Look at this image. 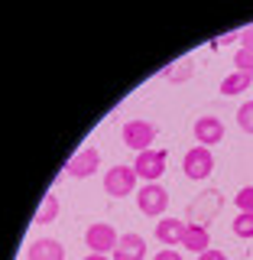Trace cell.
Listing matches in <instances>:
<instances>
[{
  "label": "cell",
  "mask_w": 253,
  "mask_h": 260,
  "mask_svg": "<svg viewBox=\"0 0 253 260\" xmlns=\"http://www.w3.org/2000/svg\"><path fill=\"white\" fill-rule=\"evenodd\" d=\"M250 85H253V78L247 75V72H231V75L221 81V94L224 98H237V94L247 91Z\"/></svg>",
  "instance_id": "obj_13"
},
{
  "label": "cell",
  "mask_w": 253,
  "mask_h": 260,
  "mask_svg": "<svg viewBox=\"0 0 253 260\" xmlns=\"http://www.w3.org/2000/svg\"><path fill=\"white\" fill-rule=\"evenodd\" d=\"M182 247L192 250V254H205L211 250V234H208V224H192L185 228V238H182Z\"/></svg>",
  "instance_id": "obj_11"
},
{
  "label": "cell",
  "mask_w": 253,
  "mask_h": 260,
  "mask_svg": "<svg viewBox=\"0 0 253 260\" xmlns=\"http://www.w3.org/2000/svg\"><path fill=\"white\" fill-rule=\"evenodd\" d=\"M26 260H65V247L55 238H36L26 247Z\"/></svg>",
  "instance_id": "obj_9"
},
{
  "label": "cell",
  "mask_w": 253,
  "mask_h": 260,
  "mask_svg": "<svg viewBox=\"0 0 253 260\" xmlns=\"http://www.w3.org/2000/svg\"><path fill=\"white\" fill-rule=\"evenodd\" d=\"M182 173L192 179V182H205V179L214 173V156H211L208 146H192L182 159Z\"/></svg>",
  "instance_id": "obj_1"
},
{
  "label": "cell",
  "mask_w": 253,
  "mask_h": 260,
  "mask_svg": "<svg viewBox=\"0 0 253 260\" xmlns=\"http://www.w3.org/2000/svg\"><path fill=\"white\" fill-rule=\"evenodd\" d=\"M166 78H169V85H182V81H189L192 78V59H182V62H175L172 69H166Z\"/></svg>",
  "instance_id": "obj_15"
},
{
  "label": "cell",
  "mask_w": 253,
  "mask_h": 260,
  "mask_svg": "<svg viewBox=\"0 0 253 260\" xmlns=\"http://www.w3.org/2000/svg\"><path fill=\"white\" fill-rule=\"evenodd\" d=\"M85 244H88L91 254H114V247L120 244V234H117V228H114V224L97 221V224H91L85 231Z\"/></svg>",
  "instance_id": "obj_2"
},
{
  "label": "cell",
  "mask_w": 253,
  "mask_h": 260,
  "mask_svg": "<svg viewBox=\"0 0 253 260\" xmlns=\"http://www.w3.org/2000/svg\"><path fill=\"white\" fill-rule=\"evenodd\" d=\"M153 260H182V254H178V250H172V247H162Z\"/></svg>",
  "instance_id": "obj_21"
},
{
  "label": "cell",
  "mask_w": 253,
  "mask_h": 260,
  "mask_svg": "<svg viewBox=\"0 0 253 260\" xmlns=\"http://www.w3.org/2000/svg\"><path fill=\"white\" fill-rule=\"evenodd\" d=\"M198 260H227L221 250H205V254H198Z\"/></svg>",
  "instance_id": "obj_22"
},
{
  "label": "cell",
  "mask_w": 253,
  "mask_h": 260,
  "mask_svg": "<svg viewBox=\"0 0 253 260\" xmlns=\"http://www.w3.org/2000/svg\"><path fill=\"white\" fill-rule=\"evenodd\" d=\"M146 257V241L140 234H120V244L114 247L111 260H143Z\"/></svg>",
  "instance_id": "obj_10"
},
{
  "label": "cell",
  "mask_w": 253,
  "mask_h": 260,
  "mask_svg": "<svg viewBox=\"0 0 253 260\" xmlns=\"http://www.w3.org/2000/svg\"><path fill=\"white\" fill-rule=\"evenodd\" d=\"M237 124H240V130L253 134V101H247V104L237 108Z\"/></svg>",
  "instance_id": "obj_17"
},
{
  "label": "cell",
  "mask_w": 253,
  "mask_h": 260,
  "mask_svg": "<svg viewBox=\"0 0 253 260\" xmlns=\"http://www.w3.org/2000/svg\"><path fill=\"white\" fill-rule=\"evenodd\" d=\"M120 134H124V143L136 153L153 150V140H156V127H153L150 120H127Z\"/></svg>",
  "instance_id": "obj_5"
},
{
  "label": "cell",
  "mask_w": 253,
  "mask_h": 260,
  "mask_svg": "<svg viewBox=\"0 0 253 260\" xmlns=\"http://www.w3.org/2000/svg\"><path fill=\"white\" fill-rule=\"evenodd\" d=\"M55 218H59V195L46 192L43 205H39V211H36V224H52Z\"/></svg>",
  "instance_id": "obj_14"
},
{
  "label": "cell",
  "mask_w": 253,
  "mask_h": 260,
  "mask_svg": "<svg viewBox=\"0 0 253 260\" xmlns=\"http://www.w3.org/2000/svg\"><path fill=\"white\" fill-rule=\"evenodd\" d=\"M234 65H237V72H247V75L253 78V52H250V49L234 52Z\"/></svg>",
  "instance_id": "obj_18"
},
{
  "label": "cell",
  "mask_w": 253,
  "mask_h": 260,
  "mask_svg": "<svg viewBox=\"0 0 253 260\" xmlns=\"http://www.w3.org/2000/svg\"><path fill=\"white\" fill-rule=\"evenodd\" d=\"M97 166H101V153H97V146H81V150L65 162V173L75 176V179H88L97 173Z\"/></svg>",
  "instance_id": "obj_7"
},
{
  "label": "cell",
  "mask_w": 253,
  "mask_h": 260,
  "mask_svg": "<svg viewBox=\"0 0 253 260\" xmlns=\"http://www.w3.org/2000/svg\"><path fill=\"white\" fill-rule=\"evenodd\" d=\"M85 260H111V257H107V254H88Z\"/></svg>",
  "instance_id": "obj_23"
},
{
  "label": "cell",
  "mask_w": 253,
  "mask_h": 260,
  "mask_svg": "<svg viewBox=\"0 0 253 260\" xmlns=\"http://www.w3.org/2000/svg\"><path fill=\"white\" fill-rule=\"evenodd\" d=\"M136 176L133 166H111L107 176H104V189H107V195H114V199H127L130 192L136 189Z\"/></svg>",
  "instance_id": "obj_6"
},
{
  "label": "cell",
  "mask_w": 253,
  "mask_h": 260,
  "mask_svg": "<svg viewBox=\"0 0 253 260\" xmlns=\"http://www.w3.org/2000/svg\"><path fill=\"white\" fill-rule=\"evenodd\" d=\"M195 140H198V146H214V143H221L224 140V120L221 117H214V114H201L198 120H195Z\"/></svg>",
  "instance_id": "obj_8"
},
{
  "label": "cell",
  "mask_w": 253,
  "mask_h": 260,
  "mask_svg": "<svg viewBox=\"0 0 253 260\" xmlns=\"http://www.w3.org/2000/svg\"><path fill=\"white\" fill-rule=\"evenodd\" d=\"M234 205H237L240 211H253V185H247V189H240L237 195H234Z\"/></svg>",
  "instance_id": "obj_19"
},
{
  "label": "cell",
  "mask_w": 253,
  "mask_h": 260,
  "mask_svg": "<svg viewBox=\"0 0 253 260\" xmlns=\"http://www.w3.org/2000/svg\"><path fill=\"white\" fill-rule=\"evenodd\" d=\"M166 166H169V153L166 150H146V153H136V159H133V173L140 179H146V182L162 179Z\"/></svg>",
  "instance_id": "obj_3"
},
{
  "label": "cell",
  "mask_w": 253,
  "mask_h": 260,
  "mask_svg": "<svg viewBox=\"0 0 253 260\" xmlns=\"http://www.w3.org/2000/svg\"><path fill=\"white\" fill-rule=\"evenodd\" d=\"M136 208H140L146 218H159L162 211L169 208V192L162 189L159 182H146L143 189L136 192Z\"/></svg>",
  "instance_id": "obj_4"
},
{
  "label": "cell",
  "mask_w": 253,
  "mask_h": 260,
  "mask_svg": "<svg viewBox=\"0 0 253 260\" xmlns=\"http://www.w3.org/2000/svg\"><path fill=\"white\" fill-rule=\"evenodd\" d=\"M185 224L182 218H159V224H156V238L166 244V247H172V244H182L185 238Z\"/></svg>",
  "instance_id": "obj_12"
},
{
  "label": "cell",
  "mask_w": 253,
  "mask_h": 260,
  "mask_svg": "<svg viewBox=\"0 0 253 260\" xmlns=\"http://www.w3.org/2000/svg\"><path fill=\"white\" fill-rule=\"evenodd\" d=\"M237 43H240V49H250V52H253V23L240 29V39H237Z\"/></svg>",
  "instance_id": "obj_20"
},
{
  "label": "cell",
  "mask_w": 253,
  "mask_h": 260,
  "mask_svg": "<svg viewBox=\"0 0 253 260\" xmlns=\"http://www.w3.org/2000/svg\"><path fill=\"white\" fill-rule=\"evenodd\" d=\"M234 234L237 238H253V211H237V218H234Z\"/></svg>",
  "instance_id": "obj_16"
}]
</instances>
